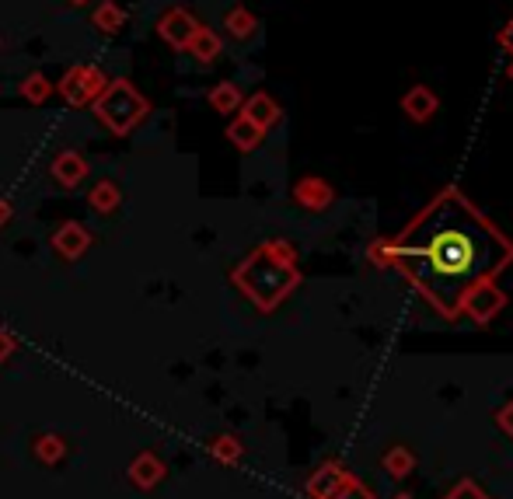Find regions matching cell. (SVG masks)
Wrapping results in <instances>:
<instances>
[{"label": "cell", "mask_w": 513, "mask_h": 499, "mask_svg": "<svg viewBox=\"0 0 513 499\" xmlns=\"http://www.w3.org/2000/svg\"><path fill=\"white\" fill-rule=\"evenodd\" d=\"M367 259L409 280L444 322H458L465 290L510 266L513 241L458 185H447L395 238L370 241Z\"/></svg>", "instance_id": "1"}, {"label": "cell", "mask_w": 513, "mask_h": 499, "mask_svg": "<svg viewBox=\"0 0 513 499\" xmlns=\"http://www.w3.org/2000/svg\"><path fill=\"white\" fill-rule=\"evenodd\" d=\"M234 283L255 308L269 315L301 287L297 248L290 241H266L234 269Z\"/></svg>", "instance_id": "2"}, {"label": "cell", "mask_w": 513, "mask_h": 499, "mask_svg": "<svg viewBox=\"0 0 513 499\" xmlns=\"http://www.w3.org/2000/svg\"><path fill=\"white\" fill-rule=\"evenodd\" d=\"M91 105H95V116L102 119L105 130H112L116 137L133 133L147 116H151V102H147V98L140 95L126 77L105 84L102 95H98Z\"/></svg>", "instance_id": "3"}, {"label": "cell", "mask_w": 513, "mask_h": 499, "mask_svg": "<svg viewBox=\"0 0 513 499\" xmlns=\"http://www.w3.org/2000/svg\"><path fill=\"white\" fill-rule=\"evenodd\" d=\"M503 308H507V294H503V287L496 280L472 283V287L465 290V297H461V315L472 318V322L482 325V329L493 325Z\"/></svg>", "instance_id": "4"}, {"label": "cell", "mask_w": 513, "mask_h": 499, "mask_svg": "<svg viewBox=\"0 0 513 499\" xmlns=\"http://www.w3.org/2000/svg\"><path fill=\"white\" fill-rule=\"evenodd\" d=\"M105 84H109V77H105L102 70L77 63V67H70L67 74H63V81H60V98H63L67 105H74V109H81V105H91L98 95H102Z\"/></svg>", "instance_id": "5"}, {"label": "cell", "mask_w": 513, "mask_h": 499, "mask_svg": "<svg viewBox=\"0 0 513 499\" xmlns=\"http://www.w3.org/2000/svg\"><path fill=\"white\" fill-rule=\"evenodd\" d=\"M196 32H199V21L192 18L185 7H171V11H165L158 18V35L171 49H189V42Z\"/></svg>", "instance_id": "6"}, {"label": "cell", "mask_w": 513, "mask_h": 499, "mask_svg": "<svg viewBox=\"0 0 513 499\" xmlns=\"http://www.w3.org/2000/svg\"><path fill=\"white\" fill-rule=\"evenodd\" d=\"M349 479H353V472H349V468L342 465L339 458H329L325 465L315 468V475H311L308 486H304V489H308L311 499H332L342 486H346Z\"/></svg>", "instance_id": "7"}, {"label": "cell", "mask_w": 513, "mask_h": 499, "mask_svg": "<svg viewBox=\"0 0 513 499\" xmlns=\"http://www.w3.org/2000/svg\"><path fill=\"white\" fill-rule=\"evenodd\" d=\"M294 203L301 206V210H308V213H322V210H329L332 203H336V189H332L325 178H318V175H304L301 182L294 185Z\"/></svg>", "instance_id": "8"}, {"label": "cell", "mask_w": 513, "mask_h": 499, "mask_svg": "<svg viewBox=\"0 0 513 499\" xmlns=\"http://www.w3.org/2000/svg\"><path fill=\"white\" fill-rule=\"evenodd\" d=\"M241 116L252 119L259 130H273V126L283 119V109H280V102H276L273 95H266V91H255V95H248L245 102H241Z\"/></svg>", "instance_id": "9"}, {"label": "cell", "mask_w": 513, "mask_h": 499, "mask_svg": "<svg viewBox=\"0 0 513 499\" xmlns=\"http://www.w3.org/2000/svg\"><path fill=\"white\" fill-rule=\"evenodd\" d=\"M437 109H440V98L433 95L426 84H416V88H409L402 95V112L412 123H430V119L437 116Z\"/></svg>", "instance_id": "10"}, {"label": "cell", "mask_w": 513, "mask_h": 499, "mask_svg": "<svg viewBox=\"0 0 513 499\" xmlns=\"http://www.w3.org/2000/svg\"><path fill=\"white\" fill-rule=\"evenodd\" d=\"M49 171H53V178L63 185V189H77V185L88 178V161H84L77 151H60L53 158V168Z\"/></svg>", "instance_id": "11"}, {"label": "cell", "mask_w": 513, "mask_h": 499, "mask_svg": "<svg viewBox=\"0 0 513 499\" xmlns=\"http://www.w3.org/2000/svg\"><path fill=\"white\" fill-rule=\"evenodd\" d=\"M88 245H91V234L84 231L81 224H74V220L63 224L60 231L53 234V248L63 255V259H77V255L88 252Z\"/></svg>", "instance_id": "12"}, {"label": "cell", "mask_w": 513, "mask_h": 499, "mask_svg": "<svg viewBox=\"0 0 513 499\" xmlns=\"http://www.w3.org/2000/svg\"><path fill=\"white\" fill-rule=\"evenodd\" d=\"M262 137H266V130H259V126H255L248 116H241V112L227 123V140H231L241 154L255 151V147L262 144Z\"/></svg>", "instance_id": "13"}, {"label": "cell", "mask_w": 513, "mask_h": 499, "mask_svg": "<svg viewBox=\"0 0 513 499\" xmlns=\"http://www.w3.org/2000/svg\"><path fill=\"white\" fill-rule=\"evenodd\" d=\"M381 468H384V475H388V479L402 482V479H409V475L416 472V454H412L409 447L395 444V447H388V451H384Z\"/></svg>", "instance_id": "14"}, {"label": "cell", "mask_w": 513, "mask_h": 499, "mask_svg": "<svg viewBox=\"0 0 513 499\" xmlns=\"http://www.w3.org/2000/svg\"><path fill=\"white\" fill-rule=\"evenodd\" d=\"M220 49H224V42H220V35L213 32V28L199 25V32L192 35V42H189V53L196 56V63H203V67H210V63L220 56Z\"/></svg>", "instance_id": "15"}, {"label": "cell", "mask_w": 513, "mask_h": 499, "mask_svg": "<svg viewBox=\"0 0 513 499\" xmlns=\"http://www.w3.org/2000/svg\"><path fill=\"white\" fill-rule=\"evenodd\" d=\"M224 28L231 39H252L255 32H259V18H255L248 7H231V11L224 14Z\"/></svg>", "instance_id": "16"}, {"label": "cell", "mask_w": 513, "mask_h": 499, "mask_svg": "<svg viewBox=\"0 0 513 499\" xmlns=\"http://www.w3.org/2000/svg\"><path fill=\"white\" fill-rule=\"evenodd\" d=\"M91 21H95V28L102 35H116L119 28L126 25V11L116 4V0H105V4L95 7V18H91Z\"/></svg>", "instance_id": "17"}, {"label": "cell", "mask_w": 513, "mask_h": 499, "mask_svg": "<svg viewBox=\"0 0 513 499\" xmlns=\"http://www.w3.org/2000/svg\"><path fill=\"white\" fill-rule=\"evenodd\" d=\"M241 102H245V95H241V88H238V84H231V81L217 84V88L210 91V105H213V112H220V116H227V112H238Z\"/></svg>", "instance_id": "18"}, {"label": "cell", "mask_w": 513, "mask_h": 499, "mask_svg": "<svg viewBox=\"0 0 513 499\" xmlns=\"http://www.w3.org/2000/svg\"><path fill=\"white\" fill-rule=\"evenodd\" d=\"M18 91H21V98H25V102H32V105H42L46 102L49 95H53V84L46 81V77L42 74H28L25 81L18 84Z\"/></svg>", "instance_id": "19"}, {"label": "cell", "mask_w": 513, "mask_h": 499, "mask_svg": "<svg viewBox=\"0 0 513 499\" xmlns=\"http://www.w3.org/2000/svg\"><path fill=\"white\" fill-rule=\"evenodd\" d=\"M88 203L95 206L98 213H112L119 206V185L116 182H98L95 189H91Z\"/></svg>", "instance_id": "20"}, {"label": "cell", "mask_w": 513, "mask_h": 499, "mask_svg": "<svg viewBox=\"0 0 513 499\" xmlns=\"http://www.w3.org/2000/svg\"><path fill=\"white\" fill-rule=\"evenodd\" d=\"M210 451H213V458H217V461H227V465H234V461H241V451H245V447H241L238 437H217Z\"/></svg>", "instance_id": "21"}, {"label": "cell", "mask_w": 513, "mask_h": 499, "mask_svg": "<svg viewBox=\"0 0 513 499\" xmlns=\"http://www.w3.org/2000/svg\"><path fill=\"white\" fill-rule=\"evenodd\" d=\"M440 499H493V496H489L475 479H461V482H454V486L447 489Z\"/></svg>", "instance_id": "22"}, {"label": "cell", "mask_w": 513, "mask_h": 499, "mask_svg": "<svg viewBox=\"0 0 513 499\" xmlns=\"http://www.w3.org/2000/svg\"><path fill=\"white\" fill-rule=\"evenodd\" d=\"M158 479H161V465L154 458H140L137 465H133V482H137V486H154Z\"/></svg>", "instance_id": "23"}, {"label": "cell", "mask_w": 513, "mask_h": 499, "mask_svg": "<svg viewBox=\"0 0 513 499\" xmlns=\"http://www.w3.org/2000/svg\"><path fill=\"white\" fill-rule=\"evenodd\" d=\"M332 499H377V496H374V489H370L367 482H360V479L353 475V479H349L346 486H342Z\"/></svg>", "instance_id": "24"}, {"label": "cell", "mask_w": 513, "mask_h": 499, "mask_svg": "<svg viewBox=\"0 0 513 499\" xmlns=\"http://www.w3.org/2000/svg\"><path fill=\"white\" fill-rule=\"evenodd\" d=\"M493 419H496V426H500V430L513 440V395L507 398V405H500V409H496Z\"/></svg>", "instance_id": "25"}, {"label": "cell", "mask_w": 513, "mask_h": 499, "mask_svg": "<svg viewBox=\"0 0 513 499\" xmlns=\"http://www.w3.org/2000/svg\"><path fill=\"white\" fill-rule=\"evenodd\" d=\"M39 454L46 461H56L63 454V440H56V437H42L39 440Z\"/></svg>", "instance_id": "26"}, {"label": "cell", "mask_w": 513, "mask_h": 499, "mask_svg": "<svg viewBox=\"0 0 513 499\" xmlns=\"http://www.w3.org/2000/svg\"><path fill=\"white\" fill-rule=\"evenodd\" d=\"M496 39H500V46L507 49V56L513 60V18L507 21V25L500 28V35H496Z\"/></svg>", "instance_id": "27"}, {"label": "cell", "mask_w": 513, "mask_h": 499, "mask_svg": "<svg viewBox=\"0 0 513 499\" xmlns=\"http://www.w3.org/2000/svg\"><path fill=\"white\" fill-rule=\"evenodd\" d=\"M7 220H11V206H7V199L0 196V227H4Z\"/></svg>", "instance_id": "28"}, {"label": "cell", "mask_w": 513, "mask_h": 499, "mask_svg": "<svg viewBox=\"0 0 513 499\" xmlns=\"http://www.w3.org/2000/svg\"><path fill=\"white\" fill-rule=\"evenodd\" d=\"M7 353V339H4V332H0V356Z\"/></svg>", "instance_id": "29"}, {"label": "cell", "mask_w": 513, "mask_h": 499, "mask_svg": "<svg viewBox=\"0 0 513 499\" xmlns=\"http://www.w3.org/2000/svg\"><path fill=\"white\" fill-rule=\"evenodd\" d=\"M507 77H510V81H513V60L507 63Z\"/></svg>", "instance_id": "30"}, {"label": "cell", "mask_w": 513, "mask_h": 499, "mask_svg": "<svg viewBox=\"0 0 513 499\" xmlns=\"http://www.w3.org/2000/svg\"><path fill=\"white\" fill-rule=\"evenodd\" d=\"M391 499H412L409 493H395V496H391Z\"/></svg>", "instance_id": "31"}, {"label": "cell", "mask_w": 513, "mask_h": 499, "mask_svg": "<svg viewBox=\"0 0 513 499\" xmlns=\"http://www.w3.org/2000/svg\"><path fill=\"white\" fill-rule=\"evenodd\" d=\"M70 4H74V7H81V4H88V0H70Z\"/></svg>", "instance_id": "32"}]
</instances>
